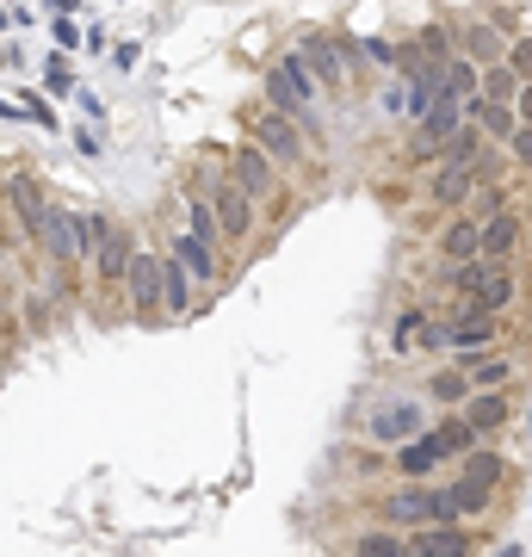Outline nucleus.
Listing matches in <instances>:
<instances>
[{"mask_svg": "<svg viewBox=\"0 0 532 557\" xmlns=\"http://www.w3.org/2000/svg\"><path fill=\"white\" fill-rule=\"evenodd\" d=\"M446 285L471 303V310H489V316H502L508 303H514V273L508 267H496V261H458L452 273H446Z\"/></svg>", "mask_w": 532, "mask_h": 557, "instance_id": "1", "label": "nucleus"}, {"mask_svg": "<svg viewBox=\"0 0 532 557\" xmlns=\"http://www.w3.org/2000/svg\"><path fill=\"white\" fill-rule=\"evenodd\" d=\"M266 106L285 112V118H297V125L316 118V81H310V69L297 62V50H285V56L272 62V75H266Z\"/></svg>", "mask_w": 532, "mask_h": 557, "instance_id": "2", "label": "nucleus"}, {"mask_svg": "<svg viewBox=\"0 0 532 557\" xmlns=\"http://www.w3.org/2000/svg\"><path fill=\"white\" fill-rule=\"evenodd\" d=\"M415 433H427V403H415V397H378V403H372L366 440H378V446H408Z\"/></svg>", "mask_w": 532, "mask_h": 557, "instance_id": "3", "label": "nucleus"}, {"mask_svg": "<svg viewBox=\"0 0 532 557\" xmlns=\"http://www.w3.org/2000/svg\"><path fill=\"white\" fill-rule=\"evenodd\" d=\"M384 521H397V527H458V508H452L446 489L415 483V489H397L384 502Z\"/></svg>", "mask_w": 532, "mask_h": 557, "instance_id": "4", "label": "nucleus"}, {"mask_svg": "<svg viewBox=\"0 0 532 557\" xmlns=\"http://www.w3.org/2000/svg\"><path fill=\"white\" fill-rule=\"evenodd\" d=\"M248 131H254V149H266L272 161H285V167H291V161H303V125H297V118H285V112H272V106H266Z\"/></svg>", "mask_w": 532, "mask_h": 557, "instance_id": "5", "label": "nucleus"}, {"mask_svg": "<svg viewBox=\"0 0 532 557\" xmlns=\"http://www.w3.org/2000/svg\"><path fill=\"white\" fill-rule=\"evenodd\" d=\"M458 131H464V100H433L427 118L415 125V155H446Z\"/></svg>", "mask_w": 532, "mask_h": 557, "instance_id": "6", "label": "nucleus"}, {"mask_svg": "<svg viewBox=\"0 0 532 557\" xmlns=\"http://www.w3.org/2000/svg\"><path fill=\"white\" fill-rule=\"evenodd\" d=\"M520 236H527V217H520V211H496V217H483V230H477V261L508 267L514 248H520Z\"/></svg>", "mask_w": 532, "mask_h": 557, "instance_id": "7", "label": "nucleus"}, {"mask_svg": "<svg viewBox=\"0 0 532 557\" xmlns=\"http://www.w3.org/2000/svg\"><path fill=\"white\" fill-rule=\"evenodd\" d=\"M230 174H236V186L248 192V198H266V192H278V161L254 149V142H242L236 155H230Z\"/></svg>", "mask_w": 532, "mask_h": 557, "instance_id": "8", "label": "nucleus"}, {"mask_svg": "<svg viewBox=\"0 0 532 557\" xmlns=\"http://www.w3.org/2000/svg\"><path fill=\"white\" fill-rule=\"evenodd\" d=\"M211 211H217V230H223V242H242V236L254 230V198H248L236 180H223V186L211 192Z\"/></svg>", "mask_w": 532, "mask_h": 557, "instance_id": "9", "label": "nucleus"}, {"mask_svg": "<svg viewBox=\"0 0 532 557\" xmlns=\"http://www.w3.org/2000/svg\"><path fill=\"white\" fill-rule=\"evenodd\" d=\"M439 328H446V347H458V353H477V347H489V341L502 335V322H496L489 310H471V303H464L452 322H439Z\"/></svg>", "mask_w": 532, "mask_h": 557, "instance_id": "10", "label": "nucleus"}, {"mask_svg": "<svg viewBox=\"0 0 532 557\" xmlns=\"http://www.w3.org/2000/svg\"><path fill=\"white\" fill-rule=\"evenodd\" d=\"M125 267H131V236L112 223V217H100V248H93V273L100 285H125Z\"/></svg>", "mask_w": 532, "mask_h": 557, "instance_id": "11", "label": "nucleus"}, {"mask_svg": "<svg viewBox=\"0 0 532 557\" xmlns=\"http://www.w3.org/2000/svg\"><path fill=\"white\" fill-rule=\"evenodd\" d=\"M125 285H131V310L136 316H161V261H155V254H131Z\"/></svg>", "mask_w": 532, "mask_h": 557, "instance_id": "12", "label": "nucleus"}, {"mask_svg": "<svg viewBox=\"0 0 532 557\" xmlns=\"http://www.w3.org/2000/svg\"><path fill=\"white\" fill-rule=\"evenodd\" d=\"M471 192H477V161H446V167L433 174V186H427V205L452 211V205H464Z\"/></svg>", "mask_w": 532, "mask_h": 557, "instance_id": "13", "label": "nucleus"}, {"mask_svg": "<svg viewBox=\"0 0 532 557\" xmlns=\"http://www.w3.org/2000/svg\"><path fill=\"white\" fill-rule=\"evenodd\" d=\"M75 230H81V217H75V211H62V205H50V211H44V223H37L44 254L69 267V261H75Z\"/></svg>", "mask_w": 532, "mask_h": 557, "instance_id": "14", "label": "nucleus"}, {"mask_svg": "<svg viewBox=\"0 0 532 557\" xmlns=\"http://www.w3.org/2000/svg\"><path fill=\"white\" fill-rule=\"evenodd\" d=\"M297 62L310 69V81H316V87H322V81H328V87H341V81H347L341 50H335L328 37H303V44H297Z\"/></svg>", "mask_w": 532, "mask_h": 557, "instance_id": "15", "label": "nucleus"}, {"mask_svg": "<svg viewBox=\"0 0 532 557\" xmlns=\"http://www.w3.org/2000/svg\"><path fill=\"white\" fill-rule=\"evenodd\" d=\"M408 557H471V539L458 527H415L408 533Z\"/></svg>", "mask_w": 532, "mask_h": 557, "instance_id": "16", "label": "nucleus"}, {"mask_svg": "<svg viewBox=\"0 0 532 557\" xmlns=\"http://www.w3.org/2000/svg\"><path fill=\"white\" fill-rule=\"evenodd\" d=\"M6 198H12V211H19V223H25V236H37V223H44V211H50L44 186H37L31 174H12V180H6Z\"/></svg>", "mask_w": 532, "mask_h": 557, "instance_id": "17", "label": "nucleus"}, {"mask_svg": "<svg viewBox=\"0 0 532 557\" xmlns=\"http://www.w3.org/2000/svg\"><path fill=\"white\" fill-rule=\"evenodd\" d=\"M477 230H483V223H477L471 211H464V217H452V223L439 230V261H446V267H458V261H477Z\"/></svg>", "mask_w": 532, "mask_h": 557, "instance_id": "18", "label": "nucleus"}, {"mask_svg": "<svg viewBox=\"0 0 532 557\" xmlns=\"http://www.w3.org/2000/svg\"><path fill=\"white\" fill-rule=\"evenodd\" d=\"M477 81H483V69H477L471 56H446V62H439V100H471Z\"/></svg>", "mask_w": 532, "mask_h": 557, "instance_id": "19", "label": "nucleus"}, {"mask_svg": "<svg viewBox=\"0 0 532 557\" xmlns=\"http://www.w3.org/2000/svg\"><path fill=\"white\" fill-rule=\"evenodd\" d=\"M446 452H439V440L433 433H415L408 446H397V471L402 477H433V464H439Z\"/></svg>", "mask_w": 532, "mask_h": 557, "instance_id": "20", "label": "nucleus"}, {"mask_svg": "<svg viewBox=\"0 0 532 557\" xmlns=\"http://www.w3.org/2000/svg\"><path fill=\"white\" fill-rule=\"evenodd\" d=\"M161 310H167V316H186V310H192V273H186L173 254L161 261Z\"/></svg>", "mask_w": 532, "mask_h": 557, "instance_id": "21", "label": "nucleus"}, {"mask_svg": "<svg viewBox=\"0 0 532 557\" xmlns=\"http://www.w3.org/2000/svg\"><path fill=\"white\" fill-rule=\"evenodd\" d=\"M508 416H514V403H508L502 391H471V403H464V421H471L477 433H489V427H502Z\"/></svg>", "mask_w": 532, "mask_h": 557, "instance_id": "22", "label": "nucleus"}, {"mask_svg": "<svg viewBox=\"0 0 532 557\" xmlns=\"http://www.w3.org/2000/svg\"><path fill=\"white\" fill-rule=\"evenodd\" d=\"M427 433L439 440V452H446V458H464V452H477V427H471L464 416H446L439 427H427Z\"/></svg>", "mask_w": 532, "mask_h": 557, "instance_id": "23", "label": "nucleus"}, {"mask_svg": "<svg viewBox=\"0 0 532 557\" xmlns=\"http://www.w3.org/2000/svg\"><path fill=\"white\" fill-rule=\"evenodd\" d=\"M173 261L192 273V285L198 278H217V248H205V242H192L186 230H180V242H173Z\"/></svg>", "mask_w": 532, "mask_h": 557, "instance_id": "24", "label": "nucleus"}, {"mask_svg": "<svg viewBox=\"0 0 532 557\" xmlns=\"http://www.w3.org/2000/svg\"><path fill=\"white\" fill-rule=\"evenodd\" d=\"M477 93H483L489 106H514V93H520V75H514L508 62H489V69H483V81H477Z\"/></svg>", "mask_w": 532, "mask_h": 557, "instance_id": "25", "label": "nucleus"}, {"mask_svg": "<svg viewBox=\"0 0 532 557\" xmlns=\"http://www.w3.org/2000/svg\"><path fill=\"white\" fill-rule=\"evenodd\" d=\"M186 236H192V242H205V248H217V242H223L211 198H186Z\"/></svg>", "mask_w": 532, "mask_h": 557, "instance_id": "26", "label": "nucleus"}, {"mask_svg": "<svg viewBox=\"0 0 532 557\" xmlns=\"http://www.w3.org/2000/svg\"><path fill=\"white\" fill-rule=\"evenodd\" d=\"M353 557H408V539L378 527V533H359V539H353Z\"/></svg>", "mask_w": 532, "mask_h": 557, "instance_id": "27", "label": "nucleus"}, {"mask_svg": "<svg viewBox=\"0 0 532 557\" xmlns=\"http://www.w3.org/2000/svg\"><path fill=\"white\" fill-rule=\"evenodd\" d=\"M464 56H471V62H483V69H489V62H502V56H508V50H502V37H496V31H489V25H471V31H464Z\"/></svg>", "mask_w": 532, "mask_h": 557, "instance_id": "28", "label": "nucleus"}, {"mask_svg": "<svg viewBox=\"0 0 532 557\" xmlns=\"http://www.w3.org/2000/svg\"><path fill=\"white\" fill-rule=\"evenodd\" d=\"M433 403H439V409H464V403H471V378H464V372H439V378H433Z\"/></svg>", "mask_w": 532, "mask_h": 557, "instance_id": "29", "label": "nucleus"}, {"mask_svg": "<svg viewBox=\"0 0 532 557\" xmlns=\"http://www.w3.org/2000/svg\"><path fill=\"white\" fill-rule=\"evenodd\" d=\"M464 378H471V391H502V384L514 378V366H508V359H483V366H471Z\"/></svg>", "mask_w": 532, "mask_h": 557, "instance_id": "30", "label": "nucleus"}, {"mask_svg": "<svg viewBox=\"0 0 532 557\" xmlns=\"http://www.w3.org/2000/svg\"><path fill=\"white\" fill-rule=\"evenodd\" d=\"M464 477L483 483V489H496V483H502V458H496V452H464Z\"/></svg>", "mask_w": 532, "mask_h": 557, "instance_id": "31", "label": "nucleus"}, {"mask_svg": "<svg viewBox=\"0 0 532 557\" xmlns=\"http://www.w3.org/2000/svg\"><path fill=\"white\" fill-rule=\"evenodd\" d=\"M446 496H452L458 521H464V514H483V502H489V489H483V483H471V477H458V483H452Z\"/></svg>", "mask_w": 532, "mask_h": 557, "instance_id": "32", "label": "nucleus"}, {"mask_svg": "<svg viewBox=\"0 0 532 557\" xmlns=\"http://www.w3.org/2000/svg\"><path fill=\"white\" fill-rule=\"evenodd\" d=\"M421 328H427V316H421V310H408V316L397 322V335H391V347H397V353L421 347Z\"/></svg>", "mask_w": 532, "mask_h": 557, "instance_id": "33", "label": "nucleus"}, {"mask_svg": "<svg viewBox=\"0 0 532 557\" xmlns=\"http://www.w3.org/2000/svg\"><path fill=\"white\" fill-rule=\"evenodd\" d=\"M496 211H502V192H496V186H489V192H471V217H477V223L496 217Z\"/></svg>", "mask_w": 532, "mask_h": 557, "instance_id": "34", "label": "nucleus"}, {"mask_svg": "<svg viewBox=\"0 0 532 557\" xmlns=\"http://www.w3.org/2000/svg\"><path fill=\"white\" fill-rule=\"evenodd\" d=\"M502 62H508V69H514L520 81H532V37H527V44H514V50L502 56Z\"/></svg>", "mask_w": 532, "mask_h": 557, "instance_id": "35", "label": "nucleus"}, {"mask_svg": "<svg viewBox=\"0 0 532 557\" xmlns=\"http://www.w3.org/2000/svg\"><path fill=\"white\" fill-rule=\"evenodd\" d=\"M359 50H366V56H372V62H378V69H391V62H397V50H391V44H384V37H366V44H359Z\"/></svg>", "mask_w": 532, "mask_h": 557, "instance_id": "36", "label": "nucleus"}, {"mask_svg": "<svg viewBox=\"0 0 532 557\" xmlns=\"http://www.w3.org/2000/svg\"><path fill=\"white\" fill-rule=\"evenodd\" d=\"M56 44L75 50V44H81V25H75V19H56Z\"/></svg>", "mask_w": 532, "mask_h": 557, "instance_id": "37", "label": "nucleus"}, {"mask_svg": "<svg viewBox=\"0 0 532 557\" xmlns=\"http://www.w3.org/2000/svg\"><path fill=\"white\" fill-rule=\"evenodd\" d=\"M25 112H31V118H37V125H44V131H56V112H50V106H44V100H31V93H25Z\"/></svg>", "mask_w": 532, "mask_h": 557, "instance_id": "38", "label": "nucleus"}, {"mask_svg": "<svg viewBox=\"0 0 532 557\" xmlns=\"http://www.w3.org/2000/svg\"><path fill=\"white\" fill-rule=\"evenodd\" d=\"M514 118L532 125V81H520V93H514Z\"/></svg>", "mask_w": 532, "mask_h": 557, "instance_id": "39", "label": "nucleus"}, {"mask_svg": "<svg viewBox=\"0 0 532 557\" xmlns=\"http://www.w3.org/2000/svg\"><path fill=\"white\" fill-rule=\"evenodd\" d=\"M378 100H384V112H402V75H397V81H384V93H378Z\"/></svg>", "mask_w": 532, "mask_h": 557, "instance_id": "40", "label": "nucleus"}, {"mask_svg": "<svg viewBox=\"0 0 532 557\" xmlns=\"http://www.w3.org/2000/svg\"><path fill=\"white\" fill-rule=\"evenodd\" d=\"M508 142H514V155H527V161H532V125H520V131H514Z\"/></svg>", "mask_w": 532, "mask_h": 557, "instance_id": "41", "label": "nucleus"}, {"mask_svg": "<svg viewBox=\"0 0 532 557\" xmlns=\"http://www.w3.org/2000/svg\"><path fill=\"white\" fill-rule=\"evenodd\" d=\"M496 557H520V545H502V552H496Z\"/></svg>", "mask_w": 532, "mask_h": 557, "instance_id": "42", "label": "nucleus"}, {"mask_svg": "<svg viewBox=\"0 0 532 557\" xmlns=\"http://www.w3.org/2000/svg\"><path fill=\"white\" fill-rule=\"evenodd\" d=\"M6 19H12V12H6V6H0V31H6Z\"/></svg>", "mask_w": 532, "mask_h": 557, "instance_id": "43", "label": "nucleus"}, {"mask_svg": "<svg viewBox=\"0 0 532 557\" xmlns=\"http://www.w3.org/2000/svg\"><path fill=\"white\" fill-rule=\"evenodd\" d=\"M527 440H532V416H527Z\"/></svg>", "mask_w": 532, "mask_h": 557, "instance_id": "44", "label": "nucleus"}]
</instances>
